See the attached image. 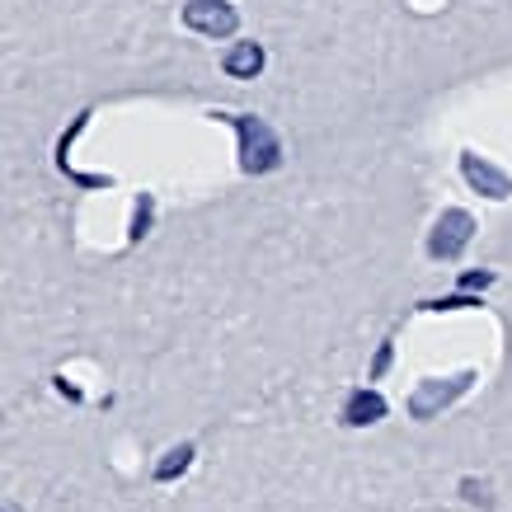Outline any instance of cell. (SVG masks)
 Listing matches in <instances>:
<instances>
[{"label":"cell","instance_id":"7a4b0ae2","mask_svg":"<svg viewBox=\"0 0 512 512\" xmlns=\"http://www.w3.org/2000/svg\"><path fill=\"white\" fill-rule=\"evenodd\" d=\"M470 231H475V221H470L466 212H447V217L433 226L428 254H433V259H456V254L470 245Z\"/></svg>","mask_w":512,"mask_h":512},{"label":"cell","instance_id":"3957f363","mask_svg":"<svg viewBox=\"0 0 512 512\" xmlns=\"http://www.w3.org/2000/svg\"><path fill=\"white\" fill-rule=\"evenodd\" d=\"M240 132H245V170L249 174H264L278 165V141H273V132H268L264 123H249V118H240Z\"/></svg>","mask_w":512,"mask_h":512},{"label":"cell","instance_id":"8992f818","mask_svg":"<svg viewBox=\"0 0 512 512\" xmlns=\"http://www.w3.org/2000/svg\"><path fill=\"white\" fill-rule=\"evenodd\" d=\"M466 179H470V184H484V188H489V198H508V193H512L508 179H503V174H494L489 165H480L475 156H466Z\"/></svg>","mask_w":512,"mask_h":512},{"label":"cell","instance_id":"5b68a950","mask_svg":"<svg viewBox=\"0 0 512 512\" xmlns=\"http://www.w3.org/2000/svg\"><path fill=\"white\" fill-rule=\"evenodd\" d=\"M221 66H226V76H235V80H254L259 71H264V47L259 43H235V47H226Z\"/></svg>","mask_w":512,"mask_h":512},{"label":"cell","instance_id":"6da1fadb","mask_svg":"<svg viewBox=\"0 0 512 512\" xmlns=\"http://www.w3.org/2000/svg\"><path fill=\"white\" fill-rule=\"evenodd\" d=\"M184 24L193 33H207V38H231L240 29V15H235L231 0H188Z\"/></svg>","mask_w":512,"mask_h":512},{"label":"cell","instance_id":"277c9868","mask_svg":"<svg viewBox=\"0 0 512 512\" xmlns=\"http://www.w3.org/2000/svg\"><path fill=\"white\" fill-rule=\"evenodd\" d=\"M386 419V400L376 390H353L348 404H343V423L348 428H372V423Z\"/></svg>","mask_w":512,"mask_h":512},{"label":"cell","instance_id":"9c48e42d","mask_svg":"<svg viewBox=\"0 0 512 512\" xmlns=\"http://www.w3.org/2000/svg\"><path fill=\"white\" fill-rule=\"evenodd\" d=\"M5 512H19V508H15V503H5Z\"/></svg>","mask_w":512,"mask_h":512},{"label":"cell","instance_id":"ba28073f","mask_svg":"<svg viewBox=\"0 0 512 512\" xmlns=\"http://www.w3.org/2000/svg\"><path fill=\"white\" fill-rule=\"evenodd\" d=\"M461 489H466V498H470V503H489V498H484V484L466 480V484H461Z\"/></svg>","mask_w":512,"mask_h":512},{"label":"cell","instance_id":"52a82bcc","mask_svg":"<svg viewBox=\"0 0 512 512\" xmlns=\"http://www.w3.org/2000/svg\"><path fill=\"white\" fill-rule=\"evenodd\" d=\"M188 466H193V447H188V442H179V447L165 451V461L156 466V480H160V484H170L174 475H184Z\"/></svg>","mask_w":512,"mask_h":512}]
</instances>
